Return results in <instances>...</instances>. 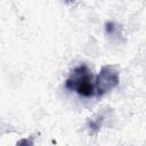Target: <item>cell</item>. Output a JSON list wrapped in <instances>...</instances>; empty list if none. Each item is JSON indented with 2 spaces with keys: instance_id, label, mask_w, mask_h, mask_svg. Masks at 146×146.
Listing matches in <instances>:
<instances>
[{
  "instance_id": "cell-3",
  "label": "cell",
  "mask_w": 146,
  "mask_h": 146,
  "mask_svg": "<svg viewBox=\"0 0 146 146\" xmlns=\"http://www.w3.org/2000/svg\"><path fill=\"white\" fill-rule=\"evenodd\" d=\"M114 31H115V25H114V23H112V22L106 23V32H107L108 34H113Z\"/></svg>"
},
{
  "instance_id": "cell-2",
  "label": "cell",
  "mask_w": 146,
  "mask_h": 146,
  "mask_svg": "<svg viewBox=\"0 0 146 146\" xmlns=\"http://www.w3.org/2000/svg\"><path fill=\"white\" fill-rule=\"evenodd\" d=\"M120 82L119 72L116 68L112 65H105L100 68L96 82H95V89L96 94L98 96H103L106 92L113 90Z\"/></svg>"
},
{
  "instance_id": "cell-4",
  "label": "cell",
  "mask_w": 146,
  "mask_h": 146,
  "mask_svg": "<svg viewBox=\"0 0 146 146\" xmlns=\"http://www.w3.org/2000/svg\"><path fill=\"white\" fill-rule=\"evenodd\" d=\"M65 1H66L67 3H72V2H74L75 0H65Z\"/></svg>"
},
{
  "instance_id": "cell-1",
  "label": "cell",
  "mask_w": 146,
  "mask_h": 146,
  "mask_svg": "<svg viewBox=\"0 0 146 146\" xmlns=\"http://www.w3.org/2000/svg\"><path fill=\"white\" fill-rule=\"evenodd\" d=\"M65 87L83 97H92L96 94V89L92 83V74L86 65H80L71 72L70 76L65 81Z\"/></svg>"
}]
</instances>
